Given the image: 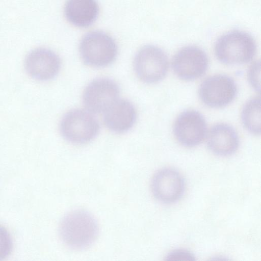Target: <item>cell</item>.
<instances>
[{
	"mask_svg": "<svg viewBox=\"0 0 261 261\" xmlns=\"http://www.w3.org/2000/svg\"><path fill=\"white\" fill-rule=\"evenodd\" d=\"M80 53L87 65L101 67L112 63L117 54L114 40L101 31H93L84 36L80 44Z\"/></svg>",
	"mask_w": 261,
	"mask_h": 261,
	"instance_id": "3957f363",
	"label": "cell"
},
{
	"mask_svg": "<svg viewBox=\"0 0 261 261\" xmlns=\"http://www.w3.org/2000/svg\"><path fill=\"white\" fill-rule=\"evenodd\" d=\"M104 113L105 125L110 130L117 133H124L130 129L137 118L134 105L124 99H118Z\"/></svg>",
	"mask_w": 261,
	"mask_h": 261,
	"instance_id": "7c38bea8",
	"label": "cell"
},
{
	"mask_svg": "<svg viewBox=\"0 0 261 261\" xmlns=\"http://www.w3.org/2000/svg\"><path fill=\"white\" fill-rule=\"evenodd\" d=\"M99 7L95 0H67L64 8L66 19L73 25L87 27L96 19Z\"/></svg>",
	"mask_w": 261,
	"mask_h": 261,
	"instance_id": "5bb4252c",
	"label": "cell"
},
{
	"mask_svg": "<svg viewBox=\"0 0 261 261\" xmlns=\"http://www.w3.org/2000/svg\"><path fill=\"white\" fill-rule=\"evenodd\" d=\"M172 66L175 74L180 79L192 81L202 76L208 67L205 53L195 46L181 48L174 56Z\"/></svg>",
	"mask_w": 261,
	"mask_h": 261,
	"instance_id": "ba28073f",
	"label": "cell"
},
{
	"mask_svg": "<svg viewBox=\"0 0 261 261\" xmlns=\"http://www.w3.org/2000/svg\"><path fill=\"white\" fill-rule=\"evenodd\" d=\"M13 242L7 229L0 225V260L7 257L11 253Z\"/></svg>",
	"mask_w": 261,
	"mask_h": 261,
	"instance_id": "2e32d148",
	"label": "cell"
},
{
	"mask_svg": "<svg viewBox=\"0 0 261 261\" xmlns=\"http://www.w3.org/2000/svg\"><path fill=\"white\" fill-rule=\"evenodd\" d=\"M256 44L248 33L232 31L221 36L215 45V55L221 62L229 65L246 63L256 53Z\"/></svg>",
	"mask_w": 261,
	"mask_h": 261,
	"instance_id": "7a4b0ae2",
	"label": "cell"
},
{
	"mask_svg": "<svg viewBox=\"0 0 261 261\" xmlns=\"http://www.w3.org/2000/svg\"><path fill=\"white\" fill-rule=\"evenodd\" d=\"M248 77L252 87L257 91H260V62L256 61L250 67Z\"/></svg>",
	"mask_w": 261,
	"mask_h": 261,
	"instance_id": "e0dca14e",
	"label": "cell"
},
{
	"mask_svg": "<svg viewBox=\"0 0 261 261\" xmlns=\"http://www.w3.org/2000/svg\"><path fill=\"white\" fill-rule=\"evenodd\" d=\"M119 87L114 81L99 78L86 87L83 96L84 105L91 113L105 112L119 97Z\"/></svg>",
	"mask_w": 261,
	"mask_h": 261,
	"instance_id": "52a82bcc",
	"label": "cell"
},
{
	"mask_svg": "<svg viewBox=\"0 0 261 261\" xmlns=\"http://www.w3.org/2000/svg\"><path fill=\"white\" fill-rule=\"evenodd\" d=\"M208 149L215 154L227 156L233 154L239 146L237 132L230 125L218 123L210 129L207 137Z\"/></svg>",
	"mask_w": 261,
	"mask_h": 261,
	"instance_id": "4fadbf2b",
	"label": "cell"
},
{
	"mask_svg": "<svg viewBox=\"0 0 261 261\" xmlns=\"http://www.w3.org/2000/svg\"><path fill=\"white\" fill-rule=\"evenodd\" d=\"M98 224L93 216L84 210H75L67 214L59 226V234L63 243L75 250L85 249L96 240Z\"/></svg>",
	"mask_w": 261,
	"mask_h": 261,
	"instance_id": "6da1fadb",
	"label": "cell"
},
{
	"mask_svg": "<svg viewBox=\"0 0 261 261\" xmlns=\"http://www.w3.org/2000/svg\"><path fill=\"white\" fill-rule=\"evenodd\" d=\"M207 132L204 118L199 112L187 110L176 118L173 133L177 140L183 146L188 147L200 144Z\"/></svg>",
	"mask_w": 261,
	"mask_h": 261,
	"instance_id": "9c48e42d",
	"label": "cell"
},
{
	"mask_svg": "<svg viewBox=\"0 0 261 261\" xmlns=\"http://www.w3.org/2000/svg\"><path fill=\"white\" fill-rule=\"evenodd\" d=\"M241 119L245 128L255 135L260 134V100L254 97L244 105L241 114Z\"/></svg>",
	"mask_w": 261,
	"mask_h": 261,
	"instance_id": "9a60e30c",
	"label": "cell"
},
{
	"mask_svg": "<svg viewBox=\"0 0 261 261\" xmlns=\"http://www.w3.org/2000/svg\"><path fill=\"white\" fill-rule=\"evenodd\" d=\"M237 92V85L232 78L218 74L207 77L201 83L199 95L206 106L211 108H222L232 101Z\"/></svg>",
	"mask_w": 261,
	"mask_h": 261,
	"instance_id": "8992f818",
	"label": "cell"
},
{
	"mask_svg": "<svg viewBox=\"0 0 261 261\" xmlns=\"http://www.w3.org/2000/svg\"><path fill=\"white\" fill-rule=\"evenodd\" d=\"M151 189L153 195L164 203H172L182 196L185 182L182 175L176 170L163 168L153 176Z\"/></svg>",
	"mask_w": 261,
	"mask_h": 261,
	"instance_id": "30bf717a",
	"label": "cell"
},
{
	"mask_svg": "<svg viewBox=\"0 0 261 261\" xmlns=\"http://www.w3.org/2000/svg\"><path fill=\"white\" fill-rule=\"evenodd\" d=\"M134 67L137 76L142 81L148 84L155 83L163 80L167 73L168 58L159 47L146 45L136 55Z\"/></svg>",
	"mask_w": 261,
	"mask_h": 261,
	"instance_id": "5b68a950",
	"label": "cell"
},
{
	"mask_svg": "<svg viewBox=\"0 0 261 261\" xmlns=\"http://www.w3.org/2000/svg\"><path fill=\"white\" fill-rule=\"evenodd\" d=\"M64 139L74 144H84L93 140L99 130V123L88 111L74 109L63 117L60 126Z\"/></svg>",
	"mask_w": 261,
	"mask_h": 261,
	"instance_id": "277c9868",
	"label": "cell"
},
{
	"mask_svg": "<svg viewBox=\"0 0 261 261\" xmlns=\"http://www.w3.org/2000/svg\"><path fill=\"white\" fill-rule=\"evenodd\" d=\"M25 68L33 79L46 81L55 77L61 67L59 57L53 50L37 48L31 51L25 60Z\"/></svg>",
	"mask_w": 261,
	"mask_h": 261,
	"instance_id": "8fae6325",
	"label": "cell"
},
{
	"mask_svg": "<svg viewBox=\"0 0 261 261\" xmlns=\"http://www.w3.org/2000/svg\"><path fill=\"white\" fill-rule=\"evenodd\" d=\"M166 257L167 260H195L193 253L185 249L174 250L169 253Z\"/></svg>",
	"mask_w": 261,
	"mask_h": 261,
	"instance_id": "ac0fdd59",
	"label": "cell"
}]
</instances>
